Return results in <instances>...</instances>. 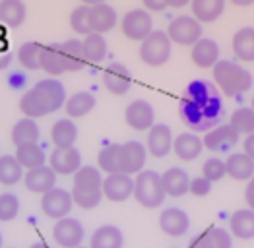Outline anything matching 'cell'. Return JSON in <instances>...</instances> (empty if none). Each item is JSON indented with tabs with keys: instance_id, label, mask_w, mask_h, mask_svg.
Listing matches in <instances>:
<instances>
[{
	"instance_id": "1",
	"label": "cell",
	"mask_w": 254,
	"mask_h": 248,
	"mask_svg": "<svg viewBox=\"0 0 254 248\" xmlns=\"http://www.w3.org/2000/svg\"><path fill=\"white\" fill-rule=\"evenodd\" d=\"M66 103L64 85L55 78H47L37 82L31 89H27L20 99V111L25 119H41L55 111H59Z\"/></svg>"
},
{
	"instance_id": "2",
	"label": "cell",
	"mask_w": 254,
	"mask_h": 248,
	"mask_svg": "<svg viewBox=\"0 0 254 248\" xmlns=\"http://www.w3.org/2000/svg\"><path fill=\"white\" fill-rule=\"evenodd\" d=\"M72 202L82 209H93L103 200V175L99 169L82 165L72 179Z\"/></svg>"
},
{
	"instance_id": "3",
	"label": "cell",
	"mask_w": 254,
	"mask_h": 248,
	"mask_svg": "<svg viewBox=\"0 0 254 248\" xmlns=\"http://www.w3.org/2000/svg\"><path fill=\"white\" fill-rule=\"evenodd\" d=\"M213 82L223 95L235 97L253 87V74L241 64L231 61H217L212 68Z\"/></svg>"
},
{
	"instance_id": "4",
	"label": "cell",
	"mask_w": 254,
	"mask_h": 248,
	"mask_svg": "<svg viewBox=\"0 0 254 248\" xmlns=\"http://www.w3.org/2000/svg\"><path fill=\"white\" fill-rule=\"evenodd\" d=\"M134 200L142 207L155 209L165 202V190L161 185V175L155 171H142L134 179Z\"/></svg>"
},
{
	"instance_id": "5",
	"label": "cell",
	"mask_w": 254,
	"mask_h": 248,
	"mask_svg": "<svg viewBox=\"0 0 254 248\" xmlns=\"http://www.w3.org/2000/svg\"><path fill=\"white\" fill-rule=\"evenodd\" d=\"M173 43L165 31H151L140 43V59L148 66H161L169 61Z\"/></svg>"
},
{
	"instance_id": "6",
	"label": "cell",
	"mask_w": 254,
	"mask_h": 248,
	"mask_svg": "<svg viewBox=\"0 0 254 248\" xmlns=\"http://www.w3.org/2000/svg\"><path fill=\"white\" fill-rule=\"evenodd\" d=\"M148 159V149L142 142H125L119 145V155H117V169L119 173L125 175H140L144 171Z\"/></svg>"
},
{
	"instance_id": "7",
	"label": "cell",
	"mask_w": 254,
	"mask_h": 248,
	"mask_svg": "<svg viewBox=\"0 0 254 248\" xmlns=\"http://www.w3.org/2000/svg\"><path fill=\"white\" fill-rule=\"evenodd\" d=\"M167 37L171 43L183 45V47H192L196 41L202 39V25L192 16H177L167 27Z\"/></svg>"
},
{
	"instance_id": "8",
	"label": "cell",
	"mask_w": 254,
	"mask_h": 248,
	"mask_svg": "<svg viewBox=\"0 0 254 248\" xmlns=\"http://www.w3.org/2000/svg\"><path fill=\"white\" fill-rule=\"evenodd\" d=\"M121 29L128 39L142 43L153 31V20H151L148 10L134 8L125 14V18L121 21Z\"/></svg>"
},
{
	"instance_id": "9",
	"label": "cell",
	"mask_w": 254,
	"mask_h": 248,
	"mask_svg": "<svg viewBox=\"0 0 254 248\" xmlns=\"http://www.w3.org/2000/svg\"><path fill=\"white\" fill-rule=\"evenodd\" d=\"M72 206H74L72 194H70L68 190H64V188H57V186H55L53 190H49L47 194H43V198H41L43 213H45L47 217L55 219V221L68 217L70 211H72Z\"/></svg>"
},
{
	"instance_id": "10",
	"label": "cell",
	"mask_w": 254,
	"mask_h": 248,
	"mask_svg": "<svg viewBox=\"0 0 254 248\" xmlns=\"http://www.w3.org/2000/svg\"><path fill=\"white\" fill-rule=\"evenodd\" d=\"M85 237L84 225L74 217L59 219L53 227V241L63 248H78L82 247Z\"/></svg>"
},
{
	"instance_id": "11",
	"label": "cell",
	"mask_w": 254,
	"mask_h": 248,
	"mask_svg": "<svg viewBox=\"0 0 254 248\" xmlns=\"http://www.w3.org/2000/svg\"><path fill=\"white\" fill-rule=\"evenodd\" d=\"M134 194V179L125 173H113L103 179V196L111 202H127Z\"/></svg>"
},
{
	"instance_id": "12",
	"label": "cell",
	"mask_w": 254,
	"mask_h": 248,
	"mask_svg": "<svg viewBox=\"0 0 254 248\" xmlns=\"http://www.w3.org/2000/svg\"><path fill=\"white\" fill-rule=\"evenodd\" d=\"M159 227L169 237H183L190 229V217L181 207H167L159 215Z\"/></svg>"
},
{
	"instance_id": "13",
	"label": "cell",
	"mask_w": 254,
	"mask_h": 248,
	"mask_svg": "<svg viewBox=\"0 0 254 248\" xmlns=\"http://www.w3.org/2000/svg\"><path fill=\"white\" fill-rule=\"evenodd\" d=\"M103 85L115 95H125L132 85V74L125 64L111 62L103 70Z\"/></svg>"
},
{
	"instance_id": "14",
	"label": "cell",
	"mask_w": 254,
	"mask_h": 248,
	"mask_svg": "<svg viewBox=\"0 0 254 248\" xmlns=\"http://www.w3.org/2000/svg\"><path fill=\"white\" fill-rule=\"evenodd\" d=\"M146 149L149 155L161 159L173 149V134L167 124H153L149 128L148 138H146Z\"/></svg>"
},
{
	"instance_id": "15",
	"label": "cell",
	"mask_w": 254,
	"mask_h": 248,
	"mask_svg": "<svg viewBox=\"0 0 254 248\" xmlns=\"http://www.w3.org/2000/svg\"><path fill=\"white\" fill-rule=\"evenodd\" d=\"M23 185L33 194H47L57 186V173L49 165H41L31 169L23 175Z\"/></svg>"
},
{
	"instance_id": "16",
	"label": "cell",
	"mask_w": 254,
	"mask_h": 248,
	"mask_svg": "<svg viewBox=\"0 0 254 248\" xmlns=\"http://www.w3.org/2000/svg\"><path fill=\"white\" fill-rule=\"evenodd\" d=\"M49 167L57 173V175H74L80 167H82V155L76 147H68V149H55L49 155Z\"/></svg>"
},
{
	"instance_id": "17",
	"label": "cell",
	"mask_w": 254,
	"mask_h": 248,
	"mask_svg": "<svg viewBox=\"0 0 254 248\" xmlns=\"http://www.w3.org/2000/svg\"><path fill=\"white\" fill-rule=\"evenodd\" d=\"M125 121L134 130H149L153 126V107L144 99H136L127 107Z\"/></svg>"
},
{
	"instance_id": "18",
	"label": "cell",
	"mask_w": 254,
	"mask_h": 248,
	"mask_svg": "<svg viewBox=\"0 0 254 248\" xmlns=\"http://www.w3.org/2000/svg\"><path fill=\"white\" fill-rule=\"evenodd\" d=\"M237 142H239V134L235 132L229 124L215 126L202 138L204 147L210 149V151H225V149L233 147Z\"/></svg>"
},
{
	"instance_id": "19",
	"label": "cell",
	"mask_w": 254,
	"mask_h": 248,
	"mask_svg": "<svg viewBox=\"0 0 254 248\" xmlns=\"http://www.w3.org/2000/svg\"><path fill=\"white\" fill-rule=\"evenodd\" d=\"M117 25V12L113 6L109 4H97V6H91L89 8V27H91V33H99V35H105L111 29H115Z\"/></svg>"
},
{
	"instance_id": "20",
	"label": "cell",
	"mask_w": 254,
	"mask_h": 248,
	"mask_svg": "<svg viewBox=\"0 0 254 248\" xmlns=\"http://www.w3.org/2000/svg\"><path fill=\"white\" fill-rule=\"evenodd\" d=\"M161 185L165 190V196H173V198H181L189 192L190 186V177L187 175L185 169L181 167H171L161 175Z\"/></svg>"
},
{
	"instance_id": "21",
	"label": "cell",
	"mask_w": 254,
	"mask_h": 248,
	"mask_svg": "<svg viewBox=\"0 0 254 248\" xmlns=\"http://www.w3.org/2000/svg\"><path fill=\"white\" fill-rule=\"evenodd\" d=\"M202 138H198L192 132H185L173 138V151L181 161H194L202 153Z\"/></svg>"
},
{
	"instance_id": "22",
	"label": "cell",
	"mask_w": 254,
	"mask_h": 248,
	"mask_svg": "<svg viewBox=\"0 0 254 248\" xmlns=\"http://www.w3.org/2000/svg\"><path fill=\"white\" fill-rule=\"evenodd\" d=\"M76 138H78V126L70 119H61L51 128V142L55 145V149L74 147Z\"/></svg>"
},
{
	"instance_id": "23",
	"label": "cell",
	"mask_w": 254,
	"mask_h": 248,
	"mask_svg": "<svg viewBox=\"0 0 254 248\" xmlns=\"http://www.w3.org/2000/svg\"><path fill=\"white\" fill-rule=\"evenodd\" d=\"M190 59L198 68H213L215 62L219 61V47L212 39H204L202 37L200 41H196L192 45Z\"/></svg>"
},
{
	"instance_id": "24",
	"label": "cell",
	"mask_w": 254,
	"mask_h": 248,
	"mask_svg": "<svg viewBox=\"0 0 254 248\" xmlns=\"http://www.w3.org/2000/svg\"><path fill=\"white\" fill-rule=\"evenodd\" d=\"M229 233L241 241L254 239V211L253 209H237L229 217Z\"/></svg>"
},
{
	"instance_id": "25",
	"label": "cell",
	"mask_w": 254,
	"mask_h": 248,
	"mask_svg": "<svg viewBox=\"0 0 254 248\" xmlns=\"http://www.w3.org/2000/svg\"><path fill=\"white\" fill-rule=\"evenodd\" d=\"M125 235L117 225H101L93 231L89 248H123Z\"/></svg>"
},
{
	"instance_id": "26",
	"label": "cell",
	"mask_w": 254,
	"mask_h": 248,
	"mask_svg": "<svg viewBox=\"0 0 254 248\" xmlns=\"http://www.w3.org/2000/svg\"><path fill=\"white\" fill-rule=\"evenodd\" d=\"M39 68L45 70L49 76H61L64 70L63 51L61 45L51 43V45H43L41 55H39Z\"/></svg>"
},
{
	"instance_id": "27",
	"label": "cell",
	"mask_w": 254,
	"mask_h": 248,
	"mask_svg": "<svg viewBox=\"0 0 254 248\" xmlns=\"http://www.w3.org/2000/svg\"><path fill=\"white\" fill-rule=\"evenodd\" d=\"M192 18L200 23H212L225 10V0H190Z\"/></svg>"
},
{
	"instance_id": "28",
	"label": "cell",
	"mask_w": 254,
	"mask_h": 248,
	"mask_svg": "<svg viewBox=\"0 0 254 248\" xmlns=\"http://www.w3.org/2000/svg\"><path fill=\"white\" fill-rule=\"evenodd\" d=\"M225 173L233 181H251L254 177V161L245 153H231L225 161Z\"/></svg>"
},
{
	"instance_id": "29",
	"label": "cell",
	"mask_w": 254,
	"mask_h": 248,
	"mask_svg": "<svg viewBox=\"0 0 254 248\" xmlns=\"http://www.w3.org/2000/svg\"><path fill=\"white\" fill-rule=\"evenodd\" d=\"M39 126L33 119H21L18 123L12 126V132H10V138H12V144L16 147L25 144H37L39 142Z\"/></svg>"
},
{
	"instance_id": "30",
	"label": "cell",
	"mask_w": 254,
	"mask_h": 248,
	"mask_svg": "<svg viewBox=\"0 0 254 248\" xmlns=\"http://www.w3.org/2000/svg\"><path fill=\"white\" fill-rule=\"evenodd\" d=\"M61 51H63V61H64V70L66 72H78L82 70L85 64L84 57V45L78 39H68L61 45Z\"/></svg>"
},
{
	"instance_id": "31",
	"label": "cell",
	"mask_w": 254,
	"mask_h": 248,
	"mask_svg": "<svg viewBox=\"0 0 254 248\" xmlns=\"http://www.w3.org/2000/svg\"><path fill=\"white\" fill-rule=\"evenodd\" d=\"M233 53L241 62H254V27H241L233 35Z\"/></svg>"
},
{
	"instance_id": "32",
	"label": "cell",
	"mask_w": 254,
	"mask_h": 248,
	"mask_svg": "<svg viewBox=\"0 0 254 248\" xmlns=\"http://www.w3.org/2000/svg\"><path fill=\"white\" fill-rule=\"evenodd\" d=\"M27 18L23 0H0V21L6 27H20Z\"/></svg>"
},
{
	"instance_id": "33",
	"label": "cell",
	"mask_w": 254,
	"mask_h": 248,
	"mask_svg": "<svg viewBox=\"0 0 254 248\" xmlns=\"http://www.w3.org/2000/svg\"><path fill=\"white\" fill-rule=\"evenodd\" d=\"M14 157L18 159V163L21 165V169H27V171L45 165V161H47L45 149H43L39 144H25V145L16 147Z\"/></svg>"
},
{
	"instance_id": "34",
	"label": "cell",
	"mask_w": 254,
	"mask_h": 248,
	"mask_svg": "<svg viewBox=\"0 0 254 248\" xmlns=\"http://www.w3.org/2000/svg\"><path fill=\"white\" fill-rule=\"evenodd\" d=\"M93 107H95V97L89 91H78L64 103V109L70 119H82L93 111Z\"/></svg>"
},
{
	"instance_id": "35",
	"label": "cell",
	"mask_w": 254,
	"mask_h": 248,
	"mask_svg": "<svg viewBox=\"0 0 254 248\" xmlns=\"http://www.w3.org/2000/svg\"><path fill=\"white\" fill-rule=\"evenodd\" d=\"M23 179V169L14 155H0V185L14 186Z\"/></svg>"
},
{
	"instance_id": "36",
	"label": "cell",
	"mask_w": 254,
	"mask_h": 248,
	"mask_svg": "<svg viewBox=\"0 0 254 248\" xmlns=\"http://www.w3.org/2000/svg\"><path fill=\"white\" fill-rule=\"evenodd\" d=\"M84 45V57L85 62H101L107 57V41L103 35L99 33H89L85 35V39L82 41Z\"/></svg>"
},
{
	"instance_id": "37",
	"label": "cell",
	"mask_w": 254,
	"mask_h": 248,
	"mask_svg": "<svg viewBox=\"0 0 254 248\" xmlns=\"http://www.w3.org/2000/svg\"><path fill=\"white\" fill-rule=\"evenodd\" d=\"M229 126L233 128L239 136H241V134H245V136L253 134L254 132V111L251 109V107H241V109H237L233 115H231V119H229Z\"/></svg>"
},
{
	"instance_id": "38",
	"label": "cell",
	"mask_w": 254,
	"mask_h": 248,
	"mask_svg": "<svg viewBox=\"0 0 254 248\" xmlns=\"http://www.w3.org/2000/svg\"><path fill=\"white\" fill-rule=\"evenodd\" d=\"M41 47L39 43H23L18 49V61L25 70H39V55H41Z\"/></svg>"
},
{
	"instance_id": "39",
	"label": "cell",
	"mask_w": 254,
	"mask_h": 248,
	"mask_svg": "<svg viewBox=\"0 0 254 248\" xmlns=\"http://www.w3.org/2000/svg\"><path fill=\"white\" fill-rule=\"evenodd\" d=\"M18 213H20V198L12 192L0 194V221L2 223L14 221Z\"/></svg>"
},
{
	"instance_id": "40",
	"label": "cell",
	"mask_w": 254,
	"mask_h": 248,
	"mask_svg": "<svg viewBox=\"0 0 254 248\" xmlns=\"http://www.w3.org/2000/svg\"><path fill=\"white\" fill-rule=\"evenodd\" d=\"M119 145L121 144H109L99 151V155H97V165H99V171H103V173H107V175L119 173V169H117Z\"/></svg>"
},
{
	"instance_id": "41",
	"label": "cell",
	"mask_w": 254,
	"mask_h": 248,
	"mask_svg": "<svg viewBox=\"0 0 254 248\" xmlns=\"http://www.w3.org/2000/svg\"><path fill=\"white\" fill-rule=\"evenodd\" d=\"M70 27L80 33V35H89L91 27H89V6H78L72 10L70 14Z\"/></svg>"
},
{
	"instance_id": "42",
	"label": "cell",
	"mask_w": 254,
	"mask_h": 248,
	"mask_svg": "<svg viewBox=\"0 0 254 248\" xmlns=\"http://www.w3.org/2000/svg\"><path fill=\"white\" fill-rule=\"evenodd\" d=\"M225 175H227V173H225V161H223V159H219V157H210V159L204 161V165H202V177L208 179L210 183L221 181Z\"/></svg>"
},
{
	"instance_id": "43",
	"label": "cell",
	"mask_w": 254,
	"mask_h": 248,
	"mask_svg": "<svg viewBox=\"0 0 254 248\" xmlns=\"http://www.w3.org/2000/svg\"><path fill=\"white\" fill-rule=\"evenodd\" d=\"M189 99L192 105L204 109L206 105L210 103V89L204 82H194L189 85Z\"/></svg>"
},
{
	"instance_id": "44",
	"label": "cell",
	"mask_w": 254,
	"mask_h": 248,
	"mask_svg": "<svg viewBox=\"0 0 254 248\" xmlns=\"http://www.w3.org/2000/svg\"><path fill=\"white\" fill-rule=\"evenodd\" d=\"M208 231V237H210V243L212 248H233V237L227 229L223 227H210Z\"/></svg>"
},
{
	"instance_id": "45",
	"label": "cell",
	"mask_w": 254,
	"mask_h": 248,
	"mask_svg": "<svg viewBox=\"0 0 254 248\" xmlns=\"http://www.w3.org/2000/svg\"><path fill=\"white\" fill-rule=\"evenodd\" d=\"M189 192L196 198H202V196H208L212 192V183L204 177H196L190 179V186H189Z\"/></svg>"
},
{
	"instance_id": "46",
	"label": "cell",
	"mask_w": 254,
	"mask_h": 248,
	"mask_svg": "<svg viewBox=\"0 0 254 248\" xmlns=\"http://www.w3.org/2000/svg\"><path fill=\"white\" fill-rule=\"evenodd\" d=\"M142 2H144V6H146L148 12H163L167 8L165 0H142Z\"/></svg>"
},
{
	"instance_id": "47",
	"label": "cell",
	"mask_w": 254,
	"mask_h": 248,
	"mask_svg": "<svg viewBox=\"0 0 254 248\" xmlns=\"http://www.w3.org/2000/svg\"><path fill=\"white\" fill-rule=\"evenodd\" d=\"M245 202H247L249 209H253L254 211V177L249 181V185H247V190H245Z\"/></svg>"
},
{
	"instance_id": "48",
	"label": "cell",
	"mask_w": 254,
	"mask_h": 248,
	"mask_svg": "<svg viewBox=\"0 0 254 248\" xmlns=\"http://www.w3.org/2000/svg\"><path fill=\"white\" fill-rule=\"evenodd\" d=\"M243 153L249 155V157L254 161V132L245 138V142H243Z\"/></svg>"
},
{
	"instance_id": "49",
	"label": "cell",
	"mask_w": 254,
	"mask_h": 248,
	"mask_svg": "<svg viewBox=\"0 0 254 248\" xmlns=\"http://www.w3.org/2000/svg\"><path fill=\"white\" fill-rule=\"evenodd\" d=\"M10 62H12V55H10V53H0V70L8 68Z\"/></svg>"
},
{
	"instance_id": "50",
	"label": "cell",
	"mask_w": 254,
	"mask_h": 248,
	"mask_svg": "<svg viewBox=\"0 0 254 248\" xmlns=\"http://www.w3.org/2000/svg\"><path fill=\"white\" fill-rule=\"evenodd\" d=\"M165 4L171 8H183V6L190 4V0H165Z\"/></svg>"
},
{
	"instance_id": "51",
	"label": "cell",
	"mask_w": 254,
	"mask_h": 248,
	"mask_svg": "<svg viewBox=\"0 0 254 248\" xmlns=\"http://www.w3.org/2000/svg\"><path fill=\"white\" fill-rule=\"evenodd\" d=\"M80 2H82L84 6H89V8H91V6H97V4H105V0H80Z\"/></svg>"
},
{
	"instance_id": "52",
	"label": "cell",
	"mask_w": 254,
	"mask_h": 248,
	"mask_svg": "<svg viewBox=\"0 0 254 248\" xmlns=\"http://www.w3.org/2000/svg\"><path fill=\"white\" fill-rule=\"evenodd\" d=\"M229 2L235 6H251V4H254V0H229Z\"/></svg>"
},
{
	"instance_id": "53",
	"label": "cell",
	"mask_w": 254,
	"mask_h": 248,
	"mask_svg": "<svg viewBox=\"0 0 254 248\" xmlns=\"http://www.w3.org/2000/svg\"><path fill=\"white\" fill-rule=\"evenodd\" d=\"M29 248H49V245H47V243H41V241H39V243H35V245H31V247Z\"/></svg>"
},
{
	"instance_id": "54",
	"label": "cell",
	"mask_w": 254,
	"mask_h": 248,
	"mask_svg": "<svg viewBox=\"0 0 254 248\" xmlns=\"http://www.w3.org/2000/svg\"><path fill=\"white\" fill-rule=\"evenodd\" d=\"M251 109L254 111V97H253V103H251Z\"/></svg>"
},
{
	"instance_id": "55",
	"label": "cell",
	"mask_w": 254,
	"mask_h": 248,
	"mask_svg": "<svg viewBox=\"0 0 254 248\" xmlns=\"http://www.w3.org/2000/svg\"><path fill=\"white\" fill-rule=\"evenodd\" d=\"M0 248H2V233H0Z\"/></svg>"
},
{
	"instance_id": "56",
	"label": "cell",
	"mask_w": 254,
	"mask_h": 248,
	"mask_svg": "<svg viewBox=\"0 0 254 248\" xmlns=\"http://www.w3.org/2000/svg\"><path fill=\"white\" fill-rule=\"evenodd\" d=\"M78 248H89V247H78Z\"/></svg>"
}]
</instances>
